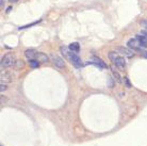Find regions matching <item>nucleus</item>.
I'll return each mask as SVG.
<instances>
[{
    "label": "nucleus",
    "mask_w": 147,
    "mask_h": 146,
    "mask_svg": "<svg viewBox=\"0 0 147 146\" xmlns=\"http://www.w3.org/2000/svg\"><path fill=\"white\" fill-rule=\"evenodd\" d=\"M15 63H16V59L14 53H7L1 59V67H10L12 65H15Z\"/></svg>",
    "instance_id": "f257e3e1"
},
{
    "label": "nucleus",
    "mask_w": 147,
    "mask_h": 146,
    "mask_svg": "<svg viewBox=\"0 0 147 146\" xmlns=\"http://www.w3.org/2000/svg\"><path fill=\"white\" fill-rule=\"evenodd\" d=\"M66 57L68 58L70 60V62L74 64V66H76V67H81L82 65V61H81V59L78 57L77 56V53H75V52H73V51H70V52L67 53V56Z\"/></svg>",
    "instance_id": "f03ea898"
},
{
    "label": "nucleus",
    "mask_w": 147,
    "mask_h": 146,
    "mask_svg": "<svg viewBox=\"0 0 147 146\" xmlns=\"http://www.w3.org/2000/svg\"><path fill=\"white\" fill-rule=\"evenodd\" d=\"M127 45H128V47H129L131 50H136V51H140V52L143 51L141 45H140V43L138 42L136 38H130L129 41L127 42Z\"/></svg>",
    "instance_id": "7ed1b4c3"
},
{
    "label": "nucleus",
    "mask_w": 147,
    "mask_h": 146,
    "mask_svg": "<svg viewBox=\"0 0 147 146\" xmlns=\"http://www.w3.org/2000/svg\"><path fill=\"white\" fill-rule=\"evenodd\" d=\"M115 50L119 53H122V56H125V57L131 58L134 56L133 51H132L130 48H126V47H121V46H119V47H115Z\"/></svg>",
    "instance_id": "20e7f679"
},
{
    "label": "nucleus",
    "mask_w": 147,
    "mask_h": 146,
    "mask_svg": "<svg viewBox=\"0 0 147 146\" xmlns=\"http://www.w3.org/2000/svg\"><path fill=\"white\" fill-rule=\"evenodd\" d=\"M0 79H1V83H5L7 84V83H10L13 80V76L10 72L2 70L1 74H0Z\"/></svg>",
    "instance_id": "39448f33"
},
{
    "label": "nucleus",
    "mask_w": 147,
    "mask_h": 146,
    "mask_svg": "<svg viewBox=\"0 0 147 146\" xmlns=\"http://www.w3.org/2000/svg\"><path fill=\"white\" fill-rule=\"evenodd\" d=\"M51 60H52L53 64L56 65L57 67H59V68L64 67V61H63L62 58L58 57V56H51Z\"/></svg>",
    "instance_id": "423d86ee"
},
{
    "label": "nucleus",
    "mask_w": 147,
    "mask_h": 146,
    "mask_svg": "<svg viewBox=\"0 0 147 146\" xmlns=\"http://www.w3.org/2000/svg\"><path fill=\"white\" fill-rule=\"evenodd\" d=\"M92 63L95 64L96 66H98L99 68H106L107 67L106 63L102 61L101 59H99V58H97V57H94L93 59H92Z\"/></svg>",
    "instance_id": "0eeeda50"
},
{
    "label": "nucleus",
    "mask_w": 147,
    "mask_h": 146,
    "mask_svg": "<svg viewBox=\"0 0 147 146\" xmlns=\"http://www.w3.org/2000/svg\"><path fill=\"white\" fill-rule=\"evenodd\" d=\"M135 38L138 40V42L140 43L141 47L142 48H147V37L145 35H140V34H136Z\"/></svg>",
    "instance_id": "6e6552de"
},
{
    "label": "nucleus",
    "mask_w": 147,
    "mask_h": 146,
    "mask_svg": "<svg viewBox=\"0 0 147 146\" xmlns=\"http://www.w3.org/2000/svg\"><path fill=\"white\" fill-rule=\"evenodd\" d=\"M114 63L115 65L121 69H124L125 68V66H126V61H125V59L122 57H117L116 59L114 60Z\"/></svg>",
    "instance_id": "1a4fd4ad"
},
{
    "label": "nucleus",
    "mask_w": 147,
    "mask_h": 146,
    "mask_svg": "<svg viewBox=\"0 0 147 146\" xmlns=\"http://www.w3.org/2000/svg\"><path fill=\"white\" fill-rule=\"evenodd\" d=\"M36 51L35 50H33V49H27L26 51H24V56L27 59H29V61L30 60H35V57H36Z\"/></svg>",
    "instance_id": "9d476101"
},
{
    "label": "nucleus",
    "mask_w": 147,
    "mask_h": 146,
    "mask_svg": "<svg viewBox=\"0 0 147 146\" xmlns=\"http://www.w3.org/2000/svg\"><path fill=\"white\" fill-rule=\"evenodd\" d=\"M35 60L38 62H42V63H45V62L48 61V56H46L45 53H43V52H37L36 57H35Z\"/></svg>",
    "instance_id": "9b49d317"
},
{
    "label": "nucleus",
    "mask_w": 147,
    "mask_h": 146,
    "mask_svg": "<svg viewBox=\"0 0 147 146\" xmlns=\"http://www.w3.org/2000/svg\"><path fill=\"white\" fill-rule=\"evenodd\" d=\"M68 49H70V51L77 53L79 52V50H80V46H79V44H78L77 42H75V43H72V44L68 46Z\"/></svg>",
    "instance_id": "f8f14e48"
},
{
    "label": "nucleus",
    "mask_w": 147,
    "mask_h": 146,
    "mask_svg": "<svg viewBox=\"0 0 147 146\" xmlns=\"http://www.w3.org/2000/svg\"><path fill=\"white\" fill-rule=\"evenodd\" d=\"M15 67L17 69H21L24 67V63L23 60H16V63H15Z\"/></svg>",
    "instance_id": "ddd939ff"
},
{
    "label": "nucleus",
    "mask_w": 147,
    "mask_h": 146,
    "mask_svg": "<svg viewBox=\"0 0 147 146\" xmlns=\"http://www.w3.org/2000/svg\"><path fill=\"white\" fill-rule=\"evenodd\" d=\"M29 63H30V66L32 68H36V67H38V65H40V62L36 61V60H30Z\"/></svg>",
    "instance_id": "4468645a"
},
{
    "label": "nucleus",
    "mask_w": 147,
    "mask_h": 146,
    "mask_svg": "<svg viewBox=\"0 0 147 146\" xmlns=\"http://www.w3.org/2000/svg\"><path fill=\"white\" fill-rule=\"evenodd\" d=\"M109 58H110L112 61L114 62V60L117 58V54H116V52H113V51H112V52L109 53Z\"/></svg>",
    "instance_id": "2eb2a0df"
},
{
    "label": "nucleus",
    "mask_w": 147,
    "mask_h": 146,
    "mask_svg": "<svg viewBox=\"0 0 147 146\" xmlns=\"http://www.w3.org/2000/svg\"><path fill=\"white\" fill-rule=\"evenodd\" d=\"M5 90H7V84H5V83H1V84H0V92L2 93Z\"/></svg>",
    "instance_id": "dca6fc26"
},
{
    "label": "nucleus",
    "mask_w": 147,
    "mask_h": 146,
    "mask_svg": "<svg viewBox=\"0 0 147 146\" xmlns=\"http://www.w3.org/2000/svg\"><path fill=\"white\" fill-rule=\"evenodd\" d=\"M113 75H114L115 77H116V80L117 81H119V82H122V79H121V76H119V74L116 73V72H113Z\"/></svg>",
    "instance_id": "f3484780"
},
{
    "label": "nucleus",
    "mask_w": 147,
    "mask_h": 146,
    "mask_svg": "<svg viewBox=\"0 0 147 146\" xmlns=\"http://www.w3.org/2000/svg\"><path fill=\"white\" fill-rule=\"evenodd\" d=\"M141 26L147 29V21H141Z\"/></svg>",
    "instance_id": "a211bd4d"
},
{
    "label": "nucleus",
    "mask_w": 147,
    "mask_h": 146,
    "mask_svg": "<svg viewBox=\"0 0 147 146\" xmlns=\"http://www.w3.org/2000/svg\"><path fill=\"white\" fill-rule=\"evenodd\" d=\"M125 82H126L127 86H128V88H130L131 84H130V83H129V82H128V80H127V78H125Z\"/></svg>",
    "instance_id": "6ab92c4d"
},
{
    "label": "nucleus",
    "mask_w": 147,
    "mask_h": 146,
    "mask_svg": "<svg viewBox=\"0 0 147 146\" xmlns=\"http://www.w3.org/2000/svg\"><path fill=\"white\" fill-rule=\"evenodd\" d=\"M142 54H143L145 58H147V51L146 50H143V51H142Z\"/></svg>",
    "instance_id": "aec40b11"
},
{
    "label": "nucleus",
    "mask_w": 147,
    "mask_h": 146,
    "mask_svg": "<svg viewBox=\"0 0 147 146\" xmlns=\"http://www.w3.org/2000/svg\"><path fill=\"white\" fill-rule=\"evenodd\" d=\"M0 1H1L0 4H1V8H2V7H3V4H4V1H3V0H0Z\"/></svg>",
    "instance_id": "412c9836"
},
{
    "label": "nucleus",
    "mask_w": 147,
    "mask_h": 146,
    "mask_svg": "<svg viewBox=\"0 0 147 146\" xmlns=\"http://www.w3.org/2000/svg\"><path fill=\"white\" fill-rule=\"evenodd\" d=\"M9 1H10V2H17L18 0H9Z\"/></svg>",
    "instance_id": "4be33fe9"
},
{
    "label": "nucleus",
    "mask_w": 147,
    "mask_h": 146,
    "mask_svg": "<svg viewBox=\"0 0 147 146\" xmlns=\"http://www.w3.org/2000/svg\"><path fill=\"white\" fill-rule=\"evenodd\" d=\"M143 33H144V34H145V36L147 37V33H146V32H143Z\"/></svg>",
    "instance_id": "5701e85b"
}]
</instances>
